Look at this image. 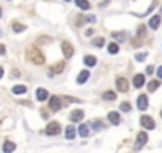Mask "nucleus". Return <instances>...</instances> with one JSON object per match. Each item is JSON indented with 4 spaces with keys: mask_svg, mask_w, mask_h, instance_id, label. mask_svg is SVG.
I'll list each match as a JSON object with an SVG mask.
<instances>
[{
    "mask_svg": "<svg viewBox=\"0 0 162 153\" xmlns=\"http://www.w3.org/2000/svg\"><path fill=\"white\" fill-rule=\"evenodd\" d=\"M37 99L41 101V102L48 99V91H46L45 88H38V89H37Z\"/></svg>",
    "mask_w": 162,
    "mask_h": 153,
    "instance_id": "14",
    "label": "nucleus"
},
{
    "mask_svg": "<svg viewBox=\"0 0 162 153\" xmlns=\"http://www.w3.org/2000/svg\"><path fill=\"white\" fill-rule=\"evenodd\" d=\"M60 50H62V53H64V56L67 58V59H70L73 56V46L68 43V41H62V45H60Z\"/></svg>",
    "mask_w": 162,
    "mask_h": 153,
    "instance_id": "4",
    "label": "nucleus"
},
{
    "mask_svg": "<svg viewBox=\"0 0 162 153\" xmlns=\"http://www.w3.org/2000/svg\"><path fill=\"white\" fill-rule=\"evenodd\" d=\"M121 110H122V112H129V110H130V104L122 102V104H121Z\"/></svg>",
    "mask_w": 162,
    "mask_h": 153,
    "instance_id": "29",
    "label": "nucleus"
},
{
    "mask_svg": "<svg viewBox=\"0 0 162 153\" xmlns=\"http://www.w3.org/2000/svg\"><path fill=\"white\" fill-rule=\"evenodd\" d=\"M157 76H159V78H162V66L157 69Z\"/></svg>",
    "mask_w": 162,
    "mask_h": 153,
    "instance_id": "36",
    "label": "nucleus"
},
{
    "mask_svg": "<svg viewBox=\"0 0 162 153\" xmlns=\"http://www.w3.org/2000/svg\"><path fill=\"white\" fill-rule=\"evenodd\" d=\"M146 141H148L146 133H138V136H137V142H135V148L140 150V148H142L143 145L146 144Z\"/></svg>",
    "mask_w": 162,
    "mask_h": 153,
    "instance_id": "7",
    "label": "nucleus"
},
{
    "mask_svg": "<svg viewBox=\"0 0 162 153\" xmlns=\"http://www.w3.org/2000/svg\"><path fill=\"white\" fill-rule=\"evenodd\" d=\"M75 3L78 5L81 10H89L91 8V3L88 2V0H75Z\"/></svg>",
    "mask_w": 162,
    "mask_h": 153,
    "instance_id": "16",
    "label": "nucleus"
},
{
    "mask_svg": "<svg viewBox=\"0 0 162 153\" xmlns=\"http://www.w3.org/2000/svg\"><path fill=\"white\" fill-rule=\"evenodd\" d=\"M94 126H95V129H102L103 124H102V121H94Z\"/></svg>",
    "mask_w": 162,
    "mask_h": 153,
    "instance_id": "32",
    "label": "nucleus"
},
{
    "mask_svg": "<svg viewBox=\"0 0 162 153\" xmlns=\"http://www.w3.org/2000/svg\"><path fill=\"white\" fill-rule=\"evenodd\" d=\"M15 148H16L15 142L5 141V144H3V153H11V151H15Z\"/></svg>",
    "mask_w": 162,
    "mask_h": 153,
    "instance_id": "11",
    "label": "nucleus"
},
{
    "mask_svg": "<svg viewBox=\"0 0 162 153\" xmlns=\"http://www.w3.org/2000/svg\"><path fill=\"white\" fill-rule=\"evenodd\" d=\"M64 69H65V64H64V62H57V64H56V66L51 69V72H53V73H60L62 70H64Z\"/></svg>",
    "mask_w": 162,
    "mask_h": 153,
    "instance_id": "19",
    "label": "nucleus"
},
{
    "mask_svg": "<svg viewBox=\"0 0 162 153\" xmlns=\"http://www.w3.org/2000/svg\"><path fill=\"white\" fill-rule=\"evenodd\" d=\"M86 21H89V23H94L95 18H94V16H88V18H86Z\"/></svg>",
    "mask_w": 162,
    "mask_h": 153,
    "instance_id": "37",
    "label": "nucleus"
},
{
    "mask_svg": "<svg viewBox=\"0 0 162 153\" xmlns=\"http://www.w3.org/2000/svg\"><path fill=\"white\" fill-rule=\"evenodd\" d=\"M15 94H24L26 91H27V88L24 86V85H16V86H13V89H11Z\"/></svg>",
    "mask_w": 162,
    "mask_h": 153,
    "instance_id": "18",
    "label": "nucleus"
},
{
    "mask_svg": "<svg viewBox=\"0 0 162 153\" xmlns=\"http://www.w3.org/2000/svg\"><path fill=\"white\" fill-rule=\"evenodd\" d=\"M113 38H116L118 41H126L127 34H126V32H113Z\"/></svg>",
    "mask_w": 162,
    "mask_h": 153,
    "instance_id": "20",
    "label": "nucleus"
},
{
    "mask_svg": "<svg viewBox=\"0 0 162 153\" xmlns=\"http://www.w3.org/2000/svg\"><path fill=\"white\" fill-rule=\"evenodd\" d=\"M45 133H46L48 136H57V134L60 133V124H59L57 121L49 123L48 126H46V129H45Z\"/></svg>",
    "mask_w": 162,
    "mask_h": 153,
    "instance_id": "2",
    "label": "nucleus"
},
{
    "mask_svg": "<svg viewBox=\"0 0 162 153\" xmlns=\"http://www.w3.org/2000/svg\"><path fill=\"white\" fill-rule=\"evenodd\" d=\"M78 133L81 137H88L89 136V128L86 126V124H81V126L78 128Z\"/></svg>",
    "mask_w": 162,
    "mask_h": 153,
    "instance_id": "22",
    "label": "nucleus"
},
{
    "mask_svg": "<svg viewBox=\"0 0 162 153\" xmlns=\"http://www.w3.org/2000/svg\"><path fill=\"white\" fill-rule=\"evenodd\" d=\"M89 76H91V73H89L88 70H83V72H80V75H78V78H76V81H78L80 85H83V83H86V81H88Z\"/></svg>",
    "mask_w": 162,
    "mask_h": 153,
    "instance_id": "13",
    "label": "nucleus"
},
{
    "mask_svg": "<svg viewBox=\"0 0 162 153\" xmlns=\"http://www.w3.org/2000/svg\"><path fill=\"white\" fill-rule=\"evenodd\" d=\"M26 59L27 61H30L32 64L35 66H41V64H45V56H43V53H41L37 46H29L26 50Z\"/></svg>",
    "mask_w": 162,
    "mask_h": 153,
    "instance_id": "1",
    "label": "nucleus"
},
{
    "mask_svg": "<svg viewBox=\"0 0 162 153\" xmlns=\"http://www.w3.org/2000/svg\"><path fill=\"white\" fill-rule=\"evenodd\" d=\"M11 75H13V78H16V76H19V72H18V70H13Z\"/></svg>",
    "mask_w": 162,
    "mask_h": 153,
    "instance_id": "38",
    "label": "nucleus"
},
{
    "mask_svg": "<svg viewBox=\"0 0 162 153\" xmlns=\"http://www.w3.org/2000/svg\"><path fill=\"white\" fill-rule=\"evenodd\" d=\"M92 43H94L95 46H103V45H105V38H102V37H95V38L92 40Z\"/></svg>",
    "mask_w": 162,
    "mask_h": 153,
    "instance_id": "27",
    "label": "nucleus"
},
{
    "mask_svg": "<svg viewBox=\"0 0 162 153\" xmlns=\"http://www.w3.org/2000/svg\"><path fill=\"white\" fill-rule=\"evenodd\" d=\"M159 24H160V16H159V15H157V16H153V18L150 19V27H151V29L156 30L157 27H159Z\"/></svg>",
    "mask_w": 162,
    "mask_h": 153,
    "instance_id": "15",
    "label": "nucleus"
},
{
    "mask_svg": "<svg viewBox=\"0 0 162 153\" xmlns=\"http://www.w3.org/2000/svg\"><path fill=\"white\" fill-rule=\"evenodd\" d=\"M2 75H3V69L0 67V78H2Z\"/></svg>",
    "mask_w": 162,
    "mask_h": 153,
    "instance_id": "40",
    "label": "nucleus"
},
{
    "mask_svg": "<svg viewBox=\"0 0 162 153\" xmlns=\"http://www.w3.org/2000/svg\"><path fill=\"white\" fill-rule=\"evenodd\" d=\"M146 56H148L146 53H140V54H135V59L142 62V61H145V59H146Z\"/></svg>",
    "mask_w": 162,
    "mask_h": 153,
    "instance_id": "28",
    "label": "nucleus"
},
{
    "mask_svg": "<svg viewBox=\"0 0 162 153\" xmlns=\"http://www.w3.org/2000/svg\"><path fill=\"white\" fill-rule=\"evenodd\" d=\"M108 120L113 124H119V123H121V116H119L118 112H110L108 113Z\"/></svg>",
    "mask_w": 162,
    "mask_h": 153,
    "instance_id": "12",
    "label": "nucleus"
},
{
    "mask_svg": "<svg viewBox=\"0 0 162 153\" xmlns=\"http://www.w3.org/2000/svg\"><path fill=\"white\" fill-rule=\"evenodd\" d=\"M13 30H15V32H24L26 30V26L24 24H19V23H15V24H13Z\"/></svg>",
    "mask_w": 162,
    "mask_h": 153,
    "instance_id": "26",
    "label": "nucleus"
},
{
    "mask_svg": "<svg viewBox=\"0 0 162 153\" xmlns=\"http://www.w3.org/2000/svg\"><path fill=\"white\" fill-rule=\"evenodd\" d=\"M118 51H119V46H118L116 43H110V45H108V53H110V54H116Z\"/></svg>",
    "mask_w": 162,
    "mask_h": 153,
    "instance_id": "25",
    "label": "nucleus"
},
{
    "mask_svg": "<svg viewBox=\"0 0 162 153\" xmlns=\"http://www.w3.org/2000/svg\"><path fill=\"white\" fill-rule=\"evenodd\" d=\"M159 85H160V83L157 81V80H151L150 83H148V91H156V89L159 88Z\"/></svg>",
    "mask_w": 162,
    "mask_h": 153,
    "instance_id": "21",
    "label": "nucleus"
},
{
    "mask_svg": "<svg viewBox=\"0 0 162 153\" xmlns=\"http://www.w3.org/2000/svg\"><path fill=\"white\" fill-rule=\"evenodd\" d=\"M88 35H92V29H89V30H86V37Z\"/></svg>",
    "mask_w": 162,
    "mask_h": 153,
    "instance_id": "39",
    "label": "nucleus"
},
{
    "mask_svg": "<svg viewBox=\"0 0 162 153\" xmlns=\"http://www.w3.org/2000/svg\"><path fill=\"white\" fill-rule=\"evenodd\" d=\"M140 123H142V126L146 128V129H154V128H156V123H154V120H153L151 116H148V115H143L142 120H140Z\"/></svg>",
    "mask_w": 162,
    "mask_h": 153,
    "instance_id": "5",
    "label": "nucleus"
},
{
    "mask_svg": "<svg viewBox=\"0 0 162 153\" xmlns=\"http://www.w3.org/2000/svg\"><path fill=\"white\" fill-rule=\"evenodd\" d=\"M116 88H118L121 93H126V91L129 89V81L126 80V78H122V76H119V78L116 80Z\"/></svg>",
    "mask_w": 162,
    "mask_h": 153,
    "instance_id": "6",
    "label": "nucleus"
},
{
    "mask_svg": "<svg viewBox=\"0 0 162 153\" xmlns=\"http://www.w3.org/2000/svg\"><path fill=\"white\" fill-rule=\"evenodd\" d=\"M103 99L105 101H115L116 99V94L113 91H107V93H103Z\"/></svg>",
    "mask_w": 162,
    "mask_h": 153,
    "instance_id": "24",
    "label": "nucleus"
},
{
    "mask_svg": "<svg viewBox=\"0 0 162 153\" xmlns=\"http://www.w3.org/2000/svg\"><path fill=\"white\" fill-rule=\"evenodd\" d=\"M49 109L53 110V112H59V110L62 109V99L57 96H53L49 97Z\"/></svg>",
    "mask_w": 162,
    "mask_h": 153,
    "instance_id": "3",
    "label": "nucleus"
},
{
    "mask_svg": "<svg viewBox=\"0 0 162 153\" xmlns=\"http://www.w3.org/2000/svg\"><path fill=\"white\" fill-rule=\"evenodd\" d=\"M65 137H67V139H73V137H75V126H67V129H65Z\"/></svg>",
    "mask_w": 162,
    "mask_h": 153,
    "instance_id": "23",
    "label": "nucleus"
},
{
    "mask_svg": "<svg viewBox=\"0 0 162 153\" xmlns=\"http://www.w3.org/2000/svg\"><path fill=\"white\" fill-rule=\"evenodd\" d=\"M156 5H157L156 2H153V3H151V6H150V8H148V11H146V13H140V15L143 16V15H148V13H151V11H153L154 8H156Z\"/></svg>",
    "mask_w": 162,
    "mask_h": 153,
    "instance_id": "30",
    "label": "nucleus"
},
{
    "mask_svg": "<svg viewBox=\"0 0 162 153\" xmlns=\"http://www.w3.org/2000/svg\"><path fill=\"white\" fill-rule=\"evenodd\" d=\"M0 18H2V8H0Z\"/></svg>",
    "mask_w": 162,
    "mask_h": 153,
    "instance_id": "41",
    "label": "nucleus"
},
{
    "mask_svg": "<svg viewBox=\"0 0 162 153\" xmlns=\"http://www.w3.org/2000/svg\"><path fill=\"white\" fill-rule=\"evenodd\" d=\"M65 2H68V0H65Z\"/></svg>",
    "mask_w": 162,
    "mask_h": 153,
    "instance_id": "42",
    "label": "nucleus"
},
{
    "mask_svg": "<svg viewBox=\"0 0 162 153\" xmlns=\"http://www.w3.org/2000/svg\"><path fill=\"white\" fill-rule=\"evenodd\" d=\"M145 85V75L143 73H137L133 76V86L135 88H142Z\"/></svg>",
    "mask_w": 162,
    "mask_h": 153,
    "instance_id": "9",
    "label": "nucleus"
},
{
    "mask_svg": "<svg viewBox=\"0 0 162 153\" xmlns=\"http://www.w3.org/2000/svg\"><path fill=\"white\" fill-rule=\"evenodd\" d=\"M153 72H154V67H153V66H148V67H146V73L151 75Z\"/></svg>",
    "mask_w": 162,
    "mask_h": 153,
    "instance_id": "34",
    "label": "nucleus"
},
{
    "mask_svg": "<svg viewBox=\"0 0 162 153\" xmlns=\"http://www.w3.org/2000/svg\"><path fill=\"white\" fill-rule=\"evenodd\" d=\"M5 53H6V48H5V45H0V54L3 56Z\"/></svg>",
    "mask_w": 162,
    "mask_h": 153,
    "instance_id": "35",
    "label": "nucleus"
},
{
    "mask_svg": "<svg viewBox=\"0 0 162 153\" xmlns=\"http://www.w3.org/2000/svg\"><path fill=\"white\" fill-rule=\"evenodd\" d=\"M84 64L89 66V67H94L97 64V59L94 56H84Z\"/></svg>",
    "mask_w": 162,
    "mask_h": 153,
    "instance_id": "17",
    "label": "nucleus"
},
{
    "mask_svg": "<svg viewBox=\"0 0 162 153\" xmlns=\"http://www.w3.org/2000/svg\"><path fill=\"white\" fill-rule=\"evenodd\" d=\"M137 107H138L140 110H146V109H148V97H146L145 94L138 96V101H137Z\"/></svg>",
    "mask_w": 162,
    "mask_h": 153,
    "instance_id": "8",
    "label": "nucleus"
},
{
    "mask_svg": "<svg viewBox=\"0 0 162 153\" xmlns=\"http://www.w3.org/2000/svg\"><path fill=\"white\" fill-rule=\"evenodd\" d=\"M83 116H84V113L81 112V110H75V112L70 113V120L76 123V121H81V120H83Z\"/></svg>",
    "mask_w": 162,
    "mask_h": 153,
    "instance_id": "10",
    "label": "nucleus"
},
{
    "mask_svg": "<svg viewBox=\"0 0 162 153\" xmlns=\"http://www.w3.org/2000/svg\"><path fill=\"white\" fill-rule=\"evenodd\" d=\"M143 34H145V27H143V26H140V27H138V30H137V35H143Z\"/></svg>",
    "mask_w": 162,
    "mask_h": 153,
    "instance_id": "33",
    "label": "nucleus"
},
{
    "mask_svg": "<svg viewBox=\"0 0 162 153\" xmlns=\"http://www.w3.org/2000/svg\"><path fill=\"white\" fill-rule=\"evenodd\" d=\"M64 101H68V102H81L80 99H75V97H70V96H64Z\"/></svg>",
    "mask_w": 162,
    "mask_h": 153,
    "instance_id": "31",
    "label": "nucleus"
}]
</instances>
